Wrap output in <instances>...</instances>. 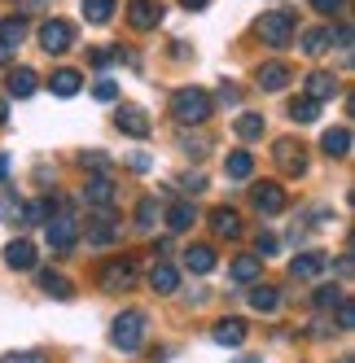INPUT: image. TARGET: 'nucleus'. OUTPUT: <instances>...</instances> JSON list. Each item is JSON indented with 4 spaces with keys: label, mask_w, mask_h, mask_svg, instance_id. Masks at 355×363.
I'll return each instance as SVG.
<instances>
[{
    "label": "nucleus",
    "mask_w": 355,
    "mask_h": 363,
    "mask_svg": "<svg viewBox=\"0 0 355 363\" xmlns=\"http://www.w3.org/2000/svg\"><path fill=\"white\" fill-rule=\"evenodd\" d=\"M246 302H250V311H259V315H276V311H281V294L272 289V284H250L246 289Z\"/></svg>",
    "instance_id": "obj_16"
},
{
    "label": "nucleus",
    "mask_w": 355,
    "mask_h": 363,
    "mask_svg": "<svg viewBox=\"0 0 355 363\" xmlns=\"http://www.w3.org/2000/svg\"><path fill=\"white\" fill-rule=\"evenodd\" d=\"M44 241H48L53 254H70L75 250V241H80V215H75L70 201H58L53 215L44 219Z\"/></svg>",
    "instance_id": "obj_1"
},
{
    "label": "nucleus",
    "mask_w": 355,
    "mask_h": 363,
    "mask_svg": "<svg viewBox=\"0 0 355 363\" xmlns=\"http://www.w3.org/2000/svg\"><path fill=\"white\" fill-rule=\"evenodd\" d=\"M320 149L329 153V158H346L351 153V127H329V132L320 136Z\"/></svg>",
    "instance_id": "obj_25"
},
{
    "label": "nucleus",
    "mask_w": 355,
    "mask_h": 363,
    "mask_svg": "<svg viewBox=\"0 0 355 363\" xmlns=\"http://www.w3.org/2000/svg\"><path fill=\"white\" fill-rule=\"evenodd\" d=\"M272 162L285 175H307V149H302V140H294V136H281L272 145Z\"/></svg>",
    "instance_id": "obj_7"
},
{
    "label": "nucleus",
    "mask_w": 355,
    "mask_h": 363,
    "mask_svg": "<svg viewBox=\"0 0 355 363\" xmlns=\"http://www.w3.org/2000/svg\"><path fill=\"white\" fill-rule=\"evenodd\" d=\"M329 40H334V31H329V27L307 31V35H302V53H307V57H320L324 48H329Z\"/></svg>",
    "instance_id": "obj_32"
},
{
    "label": "nucleus",
    "mask_w": 355,
    "mask_h": 363,
    "mask_svg": "<svg viewBox=\"0 0 355 363\" xmlns=\"http://www.w3.org/2000/svg\"><path fill=\"white\" fill-rule=\"evenodd\" d=\"M338 302H342V294L334 289V284H320V289L312 294V306H316V311H334Z\"/></svg>",
    "instance_id": "obj_38"
},
{
    "label": "nucleus",
    "mask_w": 355,
    "mask_h": 363,
    "mask_svg": "<svg viewBox=\"0 0 355 363\" xmlns=\"http://www.w3.org/2000/svg\"><path fill=\"white\" fill-rule=\"evenodd\" d=\"M290 118H294V123H316V118H320V106H316L312 96H294V101H290Z\"/></svg>",
    "instance_id": "obj_31"
},
{
    "label": "nucleus",
    "mask_w": 355,
    "mask_h": 363,
    "mask_svg": "<svg viewBox=\"0 0 355 363\" xmlns=\"http://www.w3.org/2000/svg\"><path fill=\"white\" fill-rule=\"evenodd\" d=\"M211 337H215L219 346H241V342H246V320L228 315V320H219V324L211 328Z\"/></svg>",
    "instance_id": "obj_24"
},
{
    "label": "nucleus",
    "mask_w": 355,
    "mask_h": 363,
    "mask_svg": "<svg viewBox=\"0 0 355 363\" xmlns=\"http://www.w3.org/2000/svg\"><path fill=\"white\" fill-rule=\"evenodd\" d=\"M149 289H154V294H175V289H180V272H175L171 263H154V267H149Z\"/></svg>",
    "instance_id": "obj_20"
},
{
    "label": "nucleus",
    "mask_w": 355,
    "mask_h": 363,
    "mask_svg": "<svg viewBox=\"0 0 355 363\" xmlns=\"http://www.w3.org/2000/svg\"><path fill=\"white\" fill-rule=\"evenodd\" d=\"M163 13H167V9H163V0H132V5H128V22H132L136 31L158 27Z\"/></svg>",
    "instance_id": "obj_12"
},
{
    "label": "nucleus",
    "mask_w": 355,
    "mask_h": 363,
    "mask_svg": "<svg viewBox=\"0 0 355 363\" xmlns=\"http://www.w3.org/2000/svg\"><path fill=\"white\" fill-rule=\"evenodd\" d=\"M290 66L285 62H268V66H259V74H255V84L263 88V92H281V88H290Z\"/></svg>",
    "instance_id": "obj_17"
},
{
    "label": "nucleus",
    "mask_w": 355,
    "mask_h": 363,
    "mask_svg": "<svg viewBox=\"0 0 355 363\" xmlns=\"http://www.w3.org/2000/svg\"><path fill=\"white\" fill-rule=\"evenodd\" d=\"M219 101H224V106H237V101H241V92H237L233 84H224V88H219Z\"/></svg>",
    "instance_id": "obj_48"
},
{
    "label": "nucleus",
    "mask_w": 355,
    "mask_h": 363,
    "mask_svg": "<svg viewBox=\"0 0 355 363\" xmlns=\"http://www.w3.org/2000/svg\"><path fill=\"white\" fill-rule=\"evenodd\" d=\"M5 263H9L13 272H31V267H36V245H31L27 237L9 241V245H5Z\"/></svg>",
    "instance_id": "obj_19"
},
{
    "label": "nucleus",
    "mask_w": 355,
    "mask_h": 363,
    "mask_svg": "<svg viewBox=\"0 0 355 363\" xmlns=\"http://www.w3.org/2000/svg\"><path fill=\"white\" fill-rule=\"evenodd\" d=\"M338 276H346V280H351V254H342V258H338Z\"/></svg>",
    "instance_id": "obj_49"
},
{
    "label": "nucleus",
    "mask_w": 355,
    "mask_h": 363,
    "mask_svg": "<svg viewBox=\"0 0 355 363\" xmlns=\"http://www.w3.org/2000/svg\"><path fill=\"white\" fill-rule=\"evenodd\" d=\"M145 337H149V320L141 315V311H123V315H114V324H110V342H114V350L136 354V350L145 346Z\"/></svg>",
    "instance_id": "obj_3"
},
{
    "label": "nucleus",
    "mask_w": 355,
    "mask_h": 363,
    "mask_svg": "<svg viewBox=\"0 0 355 363\" xmlns=\"http://www.w3.org/2000/svg\"><path fill=\"white\" fill-rule=\"evenodd\" d=\"M114 127H119L123 136H132V140H145L154 123H149V114H145L141 106H119V110H114Z\"/></svg>",
    "instance_id": "obj_10"
},
{
    "label": "nucleus",
    "mask_w": 355,
    "mask_h": 363,
    "mask_svg": "<svg viewBox=\"0 0 355 363\" xmlns=\"http://www.w3.org/2000/svg\"><path fill=\"white\" fill-rule=\"evenodd\" d=\"M48 88H53V96L70 101L75 92L84 88V74H80V70H53V79H48Z\"/></svg>",
    "instance_id": "obj_26"
},
{
    "label": "nucleus",
    "mask_w": 355,
    "mask_h": 363,
    "mask_svg": "<svg viewBox=\"0 0 355 363\" xmlns=\"http://www.w3.org/2000/svg\"><path fill=\"white\" fill-rule=\"evenodd\" d=\"M312 9H316L320 18H334V13L342 9V0H312Z\"/></svg>",
    "instance_id": "obj_46"
},
{
    "label": "nucleus",
    "mask_w": 355,
    "mask_h": 363,
    "mask_svg": "<svg viewBox=\"0 0 355 363\" xmlns=\"http://www.w3.org/2000/svg\"><path fill=\"white\" fill-rule=\"evenodd\" d=\"M237 136H241L246 145L259 140V136H263V118H259V114H241V118H237Z\"/></svg>",
    "instance_id": "obj_34"
},
{
    "label": "nucleus",
    "mask_w": 355,
    "mask_h": 363,
    "mask_svg": "<svg viewBox=\"0 0 355 363\" xmlns=\"http://www.w3.org/2000/svg\"><path fill=\"white\" fill-rule=\"evenodd\" d=\"M180 189L185 193H202V189H207V175H202V171H185L180 175Z\"/></svg>",
    "instance_id": "obj_43"
},
{
    "label": "nucleus",
    "mask_w": 355,
    "mask_h": 363,
    "mask_svg": "<svg viewBox=\"0 0 355 363\" xmlns=\"http://www.w3.org/2000/svg\"><path fill=\"white\" fill-rule=\"evenodd\" d=\"M22 40H27V18H18V13L0 18V48H5V53H18Z\"/></svg>",
    "instance_id": "obj_18"
},
{
    "label": "nucleus",
    "mask_w": 355,
    "mask_h": 363,
    "mask_svg": "<svg viewBox=\"0 0 355 363\" xmlns=\"http://www.w3.org/2000/svg\"><path fill=\"white\" fill-rule=\"evenodd\" d=\"M75 44V27H70V22L66 18H48L44 22V27H40V48H44V53H66V48Z\"/></svg>",
    "instance_id": "obj_9"
},
{
    "label": "nucleus",
    "mask_w": 355,
    "mask_h": 363,
    "mask_svg": "<svg viewBox=\"0 0 355 363\" xmlns=\"http://www.w3.org/2000/svg\"><path fill=\"white\" fill-rule=\"evenodd\" d=\"M180 5H185V9H207L211 0H180Z\"/></svg>",
    "instance_id": "obj_51"
},
{
    "label": "nucleus",
    "mask_w": 355,
    "mask_h": 363,
    "mask_svg": "<svg viewBox=\"0 0 355 363\" xmlns=\"http://www.w3.org/2000/svg\"><path fill=\"white\" fill-rule=\"evenodd\" d=\"M22 206H27V201H18V197H0V219H5V223H13V228H22Z\"/></svg>",
    "instance_id": "obj_37"
},
{
    "label": "nucleus",
    "mask_w": 355,
    "mask_h": 363,
    "mask_svg": "<svg viewBox=\"0 0 355 363\" xmlns=\"http://www.w3.org/2000/svg\"><path fill=\"white\" fill-rule=\"evenodd\" d=\"M36 88H40V79H36V70H31V66H18V70H9V96L27 101V96H36Z\"/></svg>",
    "instance_id": "obj_22"
},
{
    "label": "nucleus",
    "mask_w": 355,
    "mask_h": 363,
    "mask_svg": "<svg viewBox=\"0 0 355 363\" xmlns=\"http://www.w3.org/2000/svg\"><path fill=\"white\" fill-rule=\"evenodd\" d=\"M92 96H97V101H114V96H119V88H114V79H97V88H92Z\"/></svg>",
    "instance_id": "obj_45"
},
{
    "label": "nucleus",
    "mask_w": 355,
    "mask_h": 363,
    "mask_svg": "<svg viewBox=\"0 0 355 363\" xmlns=\"http://www.w3.org/2000/svg\"><path fill=\"white\" fill-rule=\"evenodd\" d=\"M80 232H84V241L92 250H106V245L119 241V219H114V211H92L88 215V228H80Z\"/></svg>",
    "instance_id": "obj_5"
},
{
    "label": "nucleus",
    "mask_w": 355,
    "mask_h": 363,
    "mask_svg": "<svg viewBox=\"0 0 355 363\" xmlns=\"http://www.w3.org/2000/svg\"><path fill=\"white\" fill-rule=\"evenodd\" d=\"M211 110H215V101H211V92H202V88H175L171 92V118L185 123V127L207 123Z\"/></svg>",
    "instance_id": "obj_2"
},
{
    "label": "nucleus",
    "mask_w": 355,
    "mask_h": 363,
    "mask_svg": "<svg viewBox=\"0 0 355 363\" xmlns=\"http://www.w3.org/2000/svg\"><path fill=\"white\" fill-rule=\"evenodd\" d=\"M255 35L268 44V48H285L294 40V13L290 9H272L255 22Z\"/></svg>",
    "instance_id": "obj_4"
},
{
    "label": "nucleus",
    "mask_w": 355,
    "mask_h": 363,
    "mask_svg": "<svg viewBox=\"0 0 355 363\" xmlns=\"http://www.w3.org/2000/svg\"><path fill=\"white\" fill-rule=\"evenodd\" d=\"M324 267H329V254H324V250H307V254H294L290 276H294V280H316Z\"/></svg>",
    "instance_id": "obj_14"
},
{
    "label": "nucleus",
    "mask_w": 355,
    "mask_h": 363,
    "mask_svg": "<svg viewBox=\"0 0 355 363\" xmlns=\"http://www.w3.org/2000/svg\"><path fill=\"white\" fill-rule=\"evenodd\" d=\"M185 272H193V276L215 272V250L211 245H189L185 250Z\"/></svg>",
    "instance_id": "obj_23"
},
{
    "label": "nucleus",
    "mask_w": 355,
    "mask_h": 363,
    "mask_svg": "<svg viewBox=\"0 0 355 363\" xmlns=\"http://www.w3.org/2000/svg\"><path fill=\"white\" fill-rule=\"evenodd\" d=\"M123 57H132V53H123V48H92V53H88V62H92L97 70H106V66H114V62H123Z\"/></svg>",
    "instance_id": "obj_36"
},
{
    "label": "nucleus",
    "mask_w": 355,
    "mask_h": 363,
    "mask_svg": "<svg viewBox=\"0 0 355 363\" xmlns=\"http://www.w3.org/2000/svg\"><path fill=\"white\" fill-rule=\"evenodd\" d=\"M241 215L233 211V206H215V211H211V232H215V237H224V241H237L241 237Z\"/></svg>",
    "instance_id": "obj_15"
},
{
    "label": "nucleus",
    "mask_w": 355,
    "mask_h": 363,
    "mask_svg": "<svg viewBox=\"0 0 355 363\" xmlns=\"http://www.w3.org/2000/svg\"><path fill=\"white\" fill-rule=\"evenodd\" d=\"M250 171H255V158H250L246 149L228 153V162H224V175H228V179H250Z\"/></svg>",
    "instance_id": "obj_29"
},
{
    "label": "nucleus",
    "mask_w": 355,
    "mask_h": 363,
    "mask_svg": "<svg viewBox=\"0 0 355 363\" xmlns=\"http://www.w3.org/2000/svg\"><path fill=\"white\" fill-rule=\"evenodd\" d=\"M276 245H281V241H276V232H259V237H255V258L276 254Z\"/></svg>",
    "instance_id": "obj_40"
},
{
    "label": "nucleus",
    "mask_w": 355,
    "mask_h": 363,
    "mask_svg": "<svg viewBox=\"0 0 355 363\" xmlns=\"http://www.w3.org/2000/svg\"><path fill=\"white\" fill-rule=\"evenodd\" d=\"M128 171L145 175V171H149V153H132V158H128Z\"/></svg>",
    "instance_id": "obj_47"
},
{
    "label": "nucleus",
    "mask_w": 355,
    "mask_h": 363,
    "mask_svg": "<svg viewBox=\"0 0 355 363\" xmlns=\"http://www.w3.org/2000/svg\"><path fill=\"white\" fill-rule=\"evenodd\" d=\"M154 219H158V197H141V206H136V228L149 232V228H154Z\"/></svg>",
    "instance_id": "obj_35"
},
{
    "label": "nucleus",
    "mask_w": 355,
    "mask_h": 363,
    "mask_svg": "<svg viewBox=\"0 0 355 363\" xmlns=\"http://www.w3.org/2000/svg\"><path fill=\"white\" fill-rule=\"evenodd\" d=\"M351 324H355V306L342 298V302H338V328H342V333H351Z\"/></svg>",
    "instance_id": "obj_44"
},
{
    "label": "nucleus",
    "mask_w": 355,
    "mask_h": 363,
    "mask_svg": "<svg viewBox=\"0 0 355 363\" xmlns=\"http://www.w3.org/2000/svg\"><path fill=\"white\" fill-rule=\"evenodd\" d=\"M237 363H263V359H237Z\"/></svg>",
    "instance_id": "obj_53"
},
{
    "label": "nucleus",
    "mask_w": 355,
    "mask_h": 363,
    "mask_svg": "<svg viewBox=\"0 0 355 363\" xmlns=\"http://www.w3.org/2000/svg\"><path fill=\"white\" fill-rule=\"evenodd\" d=\"M9 162H13V158H9V153H0V179H9V171H13Z\"/></svg>",
    "instance_id": "obj_50"
},
{
    "label": "nucleus",
    "mask_w": 355,
    "mask_h": 363,
    "mask_svg": "<svg viewBox=\"0 0 355 363\" xmlns=\"http://www.w3.org/2000/svg\"><path fill=\"white\" fill-rule=\"evenodd\" d=\"M84 206L88 211H114V184L106 175H92L84 184Z\"/></svg>",
    "instance_id": "obj_11"
},
{
    "label": "nucleus",
    "mask_w": 355,
    "mask_h": 363,
    "mask_svg": "<svg viewBox=\"0 0 355 363\" xmlns=\"http://www.w3.org/2000/svg\"><path fill=\"white\" fill-rule=\"evenodd\" d=\"M84 18L92 22V27H106V22L114 18V0H80Z\"/></svg>",
    "instance_id": "obj_28"
},
{
    "label": "nucleus",
    "mask_w": 355,
    "mask_h": 363,
    "mask_svg": "<svg viewBox=\"0 0 355 363\" xmlns=\"http://www.w3.org/2000/svg\"><path fill=\"white\" fill-rule=\"evenodd\" d=\"M40 289H44L48 298H70V294H75V284H70L62 272H40Z\"/></svg>",
    "instance_id": "obj_30"
},
{
    "label": "nucleus",
    "mask_w": 355,
    "mask_h": 363,
    "mask_svg": "<svg viewBox=\"0 0 355 363\" xmlns=\"http://www.w3.org/2000/svg\"><path fill=\"white\" fill-rule=\"evenodd\" d=\"M175 140H180L185 158H207V153H211V136H189V132H180Z\"/></svg>",
    "instance_id": "obj_33"
},
{
    "label": "nucleus",
    "mask_w": 355,
    "mask_h": 363,
    "mask_svg": "<svg viewBox=\"0 0 355 363\" xmlns=\"http://www.w3.org/2000/svg\"><path fill=\"white\" fill-rule=\"evenodd\" d=\"M9 123V106H5V101H0V127H5Z\"/></svg>",
    "instance_id": "obj_52"
},
{
    "label": "nucleus",
    "mask_w": 355,
    "mask_h": 363,
    "mask_svg": "<svg viewBox=\"0 0 355 363\" xmlns=\"http://www.w3.org/2000/svg\"><path fill=\"white\" fill-rule=\"evenodd\" d=\"M338 57H342V66H351V22L338 27Z\"/></svg>",
    "instance_id": "obj_42"
},
{
    "label": "nucleus",
    "mask_w": 355,
    "mask_h": 363,
    "mask_svg": "<svg viewBox=\"0 0 355 363\" xmlns=\"http://www.w3.org/2000/svg\"><path fill=\"white\" fill-rule=\"evenodd\" d=\"M197 223V206L193 201H171V211H167V228L171 232H185Z\"/></svg>",
    "instance_id": "obj_27"
},
{
    "label": "nucleus",
    "mask_w": 355,
    "mask_h": 363,
    "mask_svg": "<svg viewBox=\"0 0 355 363\" xmlns=\"http://www.w3.org/2000/svg\"><path fill=\"white\" fill-rule=\"evenodd\" d=\"M302 96H312L316 106H324V101L338 96V79H334L329 70H312L307 79H302Z\"/></svg>",
    "instance_id": "obj_13"
},
{
    "label": "nucleus",
    "mask_w": 355,
    "mask_h": 363,
    "mask_svg": "<svg viewBox=\"0 0 355 363\" xmlns=\"http://www.w3.org/2000/svg\"><path fill=\"white\" fill-rule=\"evenodd\" d=\"M250 206H255L259 215H281L285 211V189L276 184V179H259V184H250Z\"/></svg>",
    "instance_id": "obj_8"
},
{
    "label": "nucleus",
    "mask_w": 355,
    "mask_h": 363,
    "mask_svg": "<svg viewBox=\"0 0 355 363\" xmlns=\"http://www.w3.org/2000/svg\"><path fill=\"white\" fill-rule=\"evenodd\" d=\"M136 284V258H110L101 267V289L106 294H128Z\"/></svg>",
    "instance_id": "obj_6"
},
{
    "label": "nucleus",
    "mask_w": 355,
    "mask_h": 363,
    "mask_svg": "<svg viewBox=\"0 0 355 363\" xmlns=\"http://www.w3.org/2000/svg\"><path fill=\"white\" fill-rule=\"evenodd\" d=\"M259 258L255 254H241V258H233V263H228V280H233V284H255L259 280Z\"/></svg>",
    "instance_id": "obj_21"
},
{
    "label": "nucleus",
    "mask_w": 355,
    "mask_h": 363,
    "mask_svg": "<svg viewBox=\"0 0 355 363\" xmlns=\"http://www.w3.org/2000/svg\"><path fill=\"white\" fill-rule=\"evenodd\" d=\"M0 363H48V354L44 350H13V354H5Z\"/></svg>",
    "instance_id": "obj_41"
},
{
    "label": "nucleus",
    "mask_w": 355,
    "mask_h": 363,
    "mask_svg": "<svg viewBox=\"0 0 355 363\" xmlns=\"http://www.w3.org/2000/svg\"><path fill=\"white\" fill-rule=\"evenodd\" d=\"M80 162H84V171H92V175H106L110 171V158L101 149H92V153H80Z\"/></svg>",
    "instance_id": "obj_39"
}]
</instances>
